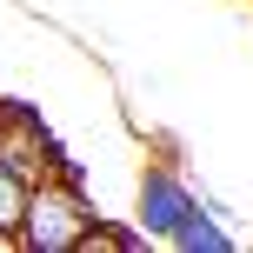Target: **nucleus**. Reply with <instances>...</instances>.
Wrapping results in <instances>:
<instances>
[{
    "label": "nucleus",
    "mask_w": 253,
    "mask_h": 253,
    "mask_svg": "<svg viewBox=\"0 0 253 253\" xmlns=\"http://www.w3.org/2000/svg\"><path fill=\"white\" fill-rule=\"evenodd\" d=\"M27 193H34V180H20L13 167H0V233H13V240H20V213H27Z\"/></svg>",
    "instance_id": "39448f33"
},
{
    "label": "nucleus",
    "mask_w": 253,
    "mask_h": 253,
    "mask_svg": "<svg viewBox=\"0 0 253 253\" xmlns=\"http://www.w3.org/2000/svg\"><path fill=\"white\" fill-rule=\"evenodd\" d=\"M140 247H147V233H140V220L126 227V220H100V213H93L87 240H80V253H140Z\"/></svg>",
    "instance_id": "20e7f679"
},
{
    "label": "nucleus",
    "mask_w": 253,
    "mask_h": 253,
    "mask_svg": "<svg viewBox=\"0 0 253 253\" xmlns=\"http://www.w3.org/2000/svg\"><path fill=\"white\" fill-rule=\"evenodd\" d=\"M200 207V187H193L187 173H173V167H147L140 173V193H133V220L147 240H173L180 220Z\"/></svg>",
    "instance_id": "f03ea898"
},
{
    "label": "nucleus",
    "mask_w": 253,
    "mask_h": 253,
    "mask_svg": "<svg viewBox=\"0 0 253 253\" xmlns=\"http://www.w3.org/2000/svg\"><path fill=\"white\" fill-rule=\"evenodd\" d=\"M167 247H173V253H233V247H240V233H233V227H227L220 213L193 207V213L180 220V233H173Z\"/></svg>",
    "instance_id": "7ed1b4c3"
},
{
    "label": "nucleus",
    "mask_w": 253,
    "mask_h": 253,
    "mask_svg": "<svg viewBox=\"0 0 253 253\" xmlns=\"http://www.w3.org/2000/svg\"><path fill=\"white\" fill-rule=\"evenodd\" d=\"M93 227V200L80 180L67 173H47L34 180V193H27V213H20V253H80Z\"/></svg>",
    "instance_id": "f257e3e1"
}]
</instances>
